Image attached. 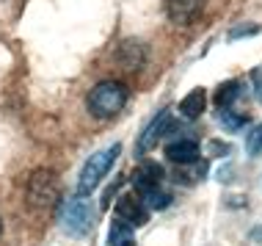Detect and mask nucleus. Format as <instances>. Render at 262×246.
I'll use <instances>...</instances> for the list:
<instances>
[{"instance_id": "1", "label": "nucleus", "mask_w": 262, "mask_h": 246, "mask_svg": "<svg viewBox=\"0 0 262 246\" xmlns=\"http://www.w3.org/2000/svg\"><path fill=\"white\" fill-rule=\"evenodd\" d=\"M127 97H130V91L122 80H100L86 97L89 114L97 119H111L127 105Z\"/></svg>"}, {"instance_id": "2", "label": "nucleus", "mask_w": 262, "mask_h": 246, "mask_svg": "<svg viewBox=\"0 0 262 246\" xmlns=\"http://www.w3.org/2000/svg\"><path fill=\"white\" fill-rule=\"evenodd\" d=\"M119 152H122V144L116 141V144L105 147V150H100V152H94V155L83 163L80 177H77V196H89L97 186H100V180L111 172V166L116 163Z\"/></svg>"}, {"instance_id": "3", "label": "nucleus", "mask_w": 262, "mask_h": 246, "mask_svg": "<svg viewBox=\"0 0 262 246\" xmlns=\"http://www.w3.org/2000/svg\"><path fill=\"white\" fill-rule=\"evenodd\" d=\"M94 219H97V210L86 196H72L58 210V221H61L63 233H69L75 238H83L86 233H91Z\"/></svg>"}, {"instance_id": "4", "label": "nucleus", "mask_w": 262, "mask_h": 246, "mask_svg": "<svg viewBox=\"0 0 262 246\" xmlns=\"http://www.w3.org/2000/svg\"><path fill=\"white\" fill-rule=\"evenodd\" d=\"M25 194L31 199V205L36 208H53L61 199V180L53 169H36V172L28 177Z\"/></svg>"}, {"instance_id": "5", "label": "nucleus", "mask_w": 262, "mask_h": 246, "mask_svg": "<svg viewBox=\"0 0 262 246\" xmlns=\"http://www.w3.org/2000/svg\"><path fill=\"white\" fill-rule=\"evenodd\" d=\"M171 125H174V116H171V111H160L158 116L152 119L149 125H146L144 130H141V136H138V144H136V152L138 155H146L149 150H155L158 147V141L163 136H166L168 130H171Z\"/></svg>"}, {"instance_id": "6", "label": "nucleus", "mask_w": 262, "mask_h": 246, "mask_svg": "<svg viewBox=\"0 0 262 246\" xmlns=\"http://www.w3.org/2000/svg\"><path fill=\"white\" fill-rule=\"evenodd\" d=\"M116 219L130 224L133 230L141 227V224L149 221V208L144 205V199L141 196H133V194H124L116 199Z\"/></svg>"}, {"instance_id": "7", "label": "nucleus", "mask_w": 262, "mask_h": 246, "mask_svg": "<svg viewBox=\"0 0 262 246\" xmlns=\"http://www.w3.org/2000/svg\"><path fill=\"white\" fill-rule=\"evenodd\" d=\"M163 177H166L163 166H158L155 160H144V163L133 172V186H136L138 196H146V194L163 188Z\"/></svg>"}, {"instance_id": "8", "label": "nucleus", "mask_w": 262, "mask_h": 246, "mask_svg": "<svg viewBox=\"0 0 262 246\" xmlns=\"http://www.w3.org/2000/svg\"><path fill=\"white\" fill-rule=\"evenodd\" d=\"M204 11V0H166V14L174 25H190Z\"/></svg>"}, {"instance_id": "9", "label": "nucleus", "mask_w": 262, "mask_h": 246, "mask_svg": "<svg viewBox=\"0 0 262 246\" xmlns=\"http://www.w3.org/2000/svg\"><path fill=\"white\" fill-rule=\"evenodd\" d=\"M166 158L171 160V163H193V160H199V141H193V138H177L166 147Z\"/></svg>"}, {"instance_id": "10", "label": "nucleus", "mask_w": 262, "mask_h": 246, "mask_svg": "<svg viewBox=\"0 0 262 246\" xmlns=\"http://www.w3.org/2000/svg\"><path fill=\"white\" fill-rule=\"evenodd\" d=\"M204 108H207V94H204V89H193L185 100L180 102V114L185 119H199L204 114Z\"/></svg>"}, {"instance_id": "11", "label": "nucleus", "mask_w": 262, "mask_h": 246, "mask_svg": "<svg viewBox=\"0 0 262 246\" xmlns=\"http://www.w3.org/2000/svg\"><path fill=\"white\" fill-rule=\"evenodd\" d=\"M240 89H243V83H240V80H226V83H221V86H218V91H215V97H212V100H215V105H218V111L229 108V105L240 97Z\"/></svg>"}, {"instance_id": "12", "label": "nucleus", "mask_w": 262, "mask_h": 246, "mask_svg": "<svg viewBox=\"0 0 262 246\" xmlns=\"http://www.w3.org/2000/svg\"><path fill=\"white\" fill-rule=\"evenodd\" d=\"M108 246H136L133 241V227L124 221H113L111 224V233H108Z\"/></svg>"}, {"instance_id": "13", "label": "nucleus", "mask_w": 262, "mask_h": 246, "mask_svg": "<svg viewBox=\"0 0 262 246\" xmlns=\"http://www.w3.org/2000/svg\"><path fill=\"white\" fill-rule=\"evenodd\" d=\"M218 125H221L224 130H229V133H237V130H243L246 125H249V114H235V111H229V108H224V111H218Z\"/></svg>"}, {"instance_id": "14", "label": "nucleus", "mask_w": 262, "mask_h": 246, "mask_svg": "<svg viewBox=\"0 0 262 246\" xmlns=\"http://www.w3.org/2000/svg\"><path fill=\"white\" fill-rule=\"evenodd\" d=\"M141 199H144V205L149 208V210H166L168 205H171V194H168L166 188H158V191L141 196Z\"/></svg>"}, {"instance_id": "15", "label": "nucleus", "mask_w": 262, "mask_h": 246, "mask_svg": "<svg viewBox=\"0 0 262 246\" xmlns=\"http://www.w3.org/2000/svg\"><path fill=\"white\" fill-rule=\"evenodd\" d=\"M246 152L254 158V155H259L262 152V125H257L249 136H246Z\"/></svg>"}, {"instance_id": "16", "label": "nucleus", "mask_w": 262, "mask_h": 246, "mask_svg": "<svg viewBox=\"0 0 262 246\" xmlns=\"http://www.w3.org/2000/svg\"><path fill=\"white\" fill-rule=\"evenodd\" d=\"M259 31H262V28L254 25V23L237 25V28H232V31H229V42H237V39H243V36H257Z\"/></svg>"}, {"instance_id": "17", "label": "nucleus", "mask_w": 262, "mask_h": 246, "mask_svg": "<svg viewBox=\"0 0 262 246\" xmlns=\"http://www.w3.org/2000/svg\"><path fill=\"white\" fill-rule=\"evenodd\" d=\"M251 80H254V91H257V100H262V72H259V69H254Z\"/></svg>"}, {"instance_id": "18", "label": "nucleus", "mask_w": 262, "mask_h": 246, "mask_svg": "<svg viewBox=\"0 0 262 246\" xmlns=\"http://www.w3.org/2000/svg\"><path fill=\"white\" fill-rule=\"evenodd\" d=\"M0 238H3V219H0Z\"/></svg>"}]
</instances>
